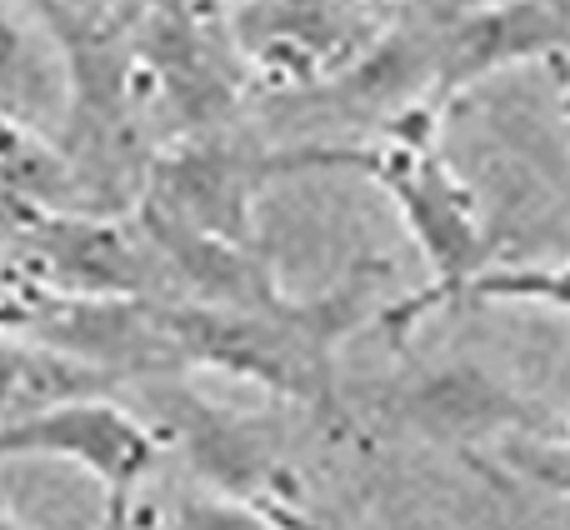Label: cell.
<instances>
[{
	"label": "cell",
	"instance_id": "3957f363",
	"mask_svg": "<svg viewBox=\"0 0 570 530\" xmlns=\"http://www.w3.org/2000/svg\"><path fill=\"white\" fill-rule=\"evenodd\" d=\"M66 96H70V66L60 36L50 30V40H40L16 10L0 6V116L36 120L46 110H56Z\"/></svg>",
	"mask_w": 570,
	"mask_h": 530
},
{
	"label": "cell",
	"instance_id": "5b68a950",
	"mask_svg": "<svg viewBox=\"0 0 570 530\" xmlns=\"http://www.w3.org/2000/svg\"><path fill=\"white\" fill-rule=\"evenodd\" d=\"M40 6L60 10V16H76V20H90V16H86V6H90V0H40Z\"/></svg>",
	"mask_w": 570,
	"mask_h": 530
},
{
	"label": "cell",
	"instance_id": "7a4b0ae2",
	"mask_svg": "<svg viewBox=\"0 0 570 530\" xmlns=\"http://www.w3.org/2000/svg\"><path fill=\"white\" fill-rule=\"evenodd\" d=\"M345 20L335 0H236L230 46L266 80H301L341 50Z\"/></svg>",
	"mask_w": 570,
	"mask_h": 530
},
{
	"label": "cell",
	"instance_id": "6da1fadb",
	"mask_svg": "<svg viewBox=\"0 0 570 530\" xmlns=\"http://www.w3.org/2000/svg\"><path fill=\"white\" fill-rule=\"evenodd\" d=\"M30 455L80 465L110 495V506H120L156 461V441L136 415L90 401V395H70V401H56L46 411L0 425V465L30 461Z\"/></svg>",
	"mask_w": 570,
	"mask_h": 530
},
{
	"label": "cell",
	"instance_id": "277c9868",
	"mask_svg": "<svg viewBox=\"0 0 570 530\" xmlns=\"http://www.w3.org/2000/svg\"><path fill=\"white\" fill-rule=\"evenodd\" d=\"M146 56L156 66V80L176 110L186 120H210L216 116V100L226 96V76L216 66V50L206 46V36L196 30V20L186 10H160L150 20V40Z\"/></svg>",
	"mask_w": 570,
	"mask_h": 530
},
{
	"label": "cell",
	"instance_id": "8992f818",
	"mask_svg": "<svg viewBox=\"0 0 570 530\" xmlns=\"http://www.w3.org/2000/svg\"><path fill=\"white\" fill-rule=\"evenodd\" d=\"M0 530H20V526H16V521H10V516H6V511H0Z\"/></svg>",
	"mask_w": 570,
	"mask_h": 530
}]
</instances>
